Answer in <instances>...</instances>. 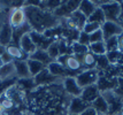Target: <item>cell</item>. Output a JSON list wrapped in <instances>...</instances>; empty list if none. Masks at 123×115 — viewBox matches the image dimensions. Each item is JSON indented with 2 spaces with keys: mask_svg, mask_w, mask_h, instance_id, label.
<instances>
[{
  "mask_svg": "<svg viewBox=\"0 0 123 115\" xmlns=\"http://www.w3.org/2000/svg\"><path fill=\"white\" fill-rule=\"evenodd\" d=\"M27 99L35 115H67L71 98L63 91L60 82L36 88Z\"/></svg>",
  "mask_w": 123,
  "mask_h": 115,
  "instance_id": "cell-1",
  "label": "cell"
},
{
  "mask_svg": "<svg viewBox=\"0 0 123 115\" xmlns=\"http://www.w3.org/2000/svg\"><path fill=\"white\" fill-rule=\"evenodd\" d=\"M23 7L27 15V22L32 31L44 33L46 30L58 27L61 23V20L56 18L52 12L45 11L37 5H31L24 1Z\"/></svg>",
  "mask_w": 123,
  "mask_h": 115,
  "instance_id": "cell-2",
  "label": "cell"
},
{
  "mask_svg": "<svg viewBox=\"0 0 123 115\" xmlns=\"http://www.w3.org/2000/svg\"><path fill=\"white\" fill-rule=\"evenodd\" d=\"M56 62L61 63L64 67V69L69 74L70 77H76L82 70H84L83 65H82V56L75 54H67L60 55L56 59Z\"/></svg>",
  "mask_w": 123,
  "mask_h": 115,
  "instance_id": "cell-3",
  "label": "cell"
},
{
  "mask_svg": "<svg viewBox=\"0 0 123 115\" xmlns=\"http://www.w3.org/2000/svg\"><path fill=\"white\" fill-rule=\"evenodd\" d=\"M24 6V5H23ZM12 7L8 11L7 14V23L11 25V28L17 29V28L23 27L24 24H27V15H25V11L24 7Z\"/></svg>",
  "mask_w": 123,
  "mask_h": 115,
  "instance_id": "cell-4",
  "label": "cell"
},
{
  "mask_svg": "<svg viewBox=\"0 0 123 115\" xmlns=\"http://www.w3.org/2000/svg\"><path fill=\"white\" fill-rule=\"evenodd\" d=\"M101 96L105 98L108 105V114L107 115H117L121 108L123 107V99L120 98L114 91L102 92Z\"/></svg>",
  "mask_w": 123,
  "mask_h": 115,
  "instance_id": "cell-5",
  "label": "cell"
},
{
  "mask_svg": "<svg viewBox=\"0 0 123 115\" xmlns=\"http://www.w3.org/2000/svg\"><path fill=\"white\" fill-rule=\"evenodd\" d=\"M76 82L80 88H86L89 85H96L99 78V73L97 69H84L75 77Z\"/></svg>",
  "mask_w": 123,
  "mask_h": 115,
  "instance_id": "cell-6",
  "label": "cell"
},
{
  "mask_svg": "<svg viewBox=\"0 0 123 115\" xmlns=\"http://www.w3.org/2000/svg\"><path fill=\"white\" fill-rule=\"evenodd\" d=\"M100 8L104 12L106 21H111V22H117L118 21L120 15H121V11H122L121 2L111 0L108 4L100 6Z\"/></svg>",
  "mask_w": 123,
  "mask_h": 115,
  "instance_id": "cell-7",
  "label": "cell"
},
{
  "mask_svg": "<svg viewBox=\"0 0 123 115\" xmlns=\"http://www.w3.org/2000/svg\"><path fill=\"white\" fill-rule=\"evenodd\" d=\"M80 1H62L61 5L53 12L54 16L59 20H62L64 17H68L75 11L78 9V6H80Z\"/></svg>",
  "mask_w": 123,
  "mask_h": 115,
  "instance_id": "cell-8",
  "label": "cell"
},
{
  "mask_svg": "<svg viewBox=\"0 0 123 115\" xmlns=\"http://www.w3.org/2000/svg\"><path fill=\"white\" fill-rule=\"evenodd\" d=\"M61 85L63 91L70 98H77L80 97V93H82V88L78 85V83L76 82L75 77H66L61 81Z\"/></svg>",
  "mask_w": 123,
  "mask_h": 115,
  "instance_id": "cell-9",
  "label": "cell"
},
{
  "mask_svg": "<svg viewBox=\"0 0 123 115\" xmlns=\"http://www.w3.org/2000/svg\"><path fill=\"white\" fill-rule=\"evenodd\" d=\"M101 32L104 37V42L113 37H118L121 33H123L122 27L117 22H111V21H105L101 24Z\"/></svg>",
  "mask_w": 123,
  "mask_h": 115,
  "instance_id": "cell-10",
  "label": "cell"
},
{
  "mask_svg": "<svg viewBox=\"0 0 123 115\" xmlns=\"http://www.w3.org/2000/svg\"><path fill=\"white\" fill-rule=\"evenodd\" d=\"M33 81H35V84H36V88H39V86H47V85H52V84H55V83H60L59 78L54 77L49 71L45 68L44 70H42L38 75L33 77Z\"/></svg>",
  "mask_w": 123,
  "mask_h": 115,
  "instance_id": "cell-11",
  "label": "cell"
},
{
  "mask_svg": "<svg viewBox=\"0 0 123 115\" xmlns=\"http://www.w3.org/2000/svg\"><path fill=\"white\" fill-rule=\"evenodd\" d=\"M118 83V78L116 77H107L104 75H99L98 82H97V88L99 89L100 93L107 92V91H114Z\"/></svg>",
  "mask_w": 123,
  "mask_h": 115,
  "instance_id": "cell-12",
  "label": "cell"
},
{
  "mask_svg": "<svg viewBox=\"0 0 123 115\" xmlns=\"http://www.w3.org/2000/svg\"><path fill=\"white\" fill-rule=\"evenodd\" d=\"M30 35V38L33 42V44L36 46L37 49H43V51H46L48 48V46L53 43V39H49L47 37L44 36V33H39L36 32V31H31L29 33Z\"/></svg>",
  "mask_w": 123,
  "mask_h": 115,
  "instance_id": "cell-13",
  "label": "cell"
},
{
  "mask_svg": "<svg viewBox=\"0 0 123 115\" xmlns=\"http://www.w3.org/2000/svg\"><path fill=\"white\" fill-rule=\"evenodd\" d=\"M101 93L99 91V89L97 88V85H89L86 88L82 89V93H80V98L86 103V104L91 105V103H93Z\"/></svg>",
  "mask_w": 123,
  "mask_h": 115,
  "instance_id": "cell-14",
  "label": "cell"
},
{
  "mask_svg": "<svg viewBox=\"0 0 123 115\" xmlns=\"http://www.w3.org/2000/svg\"><path fill=\"white\" fill-rule=\"evenodd\" d=\"M90 106H91V105L84 103L80 97L71 98L70 99L69 106H68V113H69V114H74V115H80L87 107H90Z\"/></svg>",
  "mask_w": 123,
  "mask_h": 115,
  "instance_id": "cell-15",
  "label": "cell"
},
{
  "mask_svg": "<svg viewBox=\"0 0 123 115\" xmlns=\"http://www.w3.org/2000/svg\"><path fill=\"white\" fill-rule=\"evenodd\" d=\"M6 53L11 56L13 61H25L29 59V56L27 54H24V52L20 48L18 45L15 44H9L5 47Z\"/></svg>",
  "mask_w": 123,
  "mask_h": 115,
  "instance_id": "cell-16",
  "label": "cell"
},
{
  "mask_svg": "<svg viewBox=\"0 0 123 115\" xmlns=\"http://www.w3.org/2000/svg\"><path fill=\"white\" fill-rule=\"evenodd\" d=\"M46 69H47L54 77H56V78H59L60 81H62L63 78L66 77H69V74L67 73V70L64 69V67L59 63V62H56V61H53V62H51L47 67H46Z\"/></svg>",
  "mask_w": 123,
  "mask_h": 115,
  "instance_id": "cell-17",
  "label": "cell"
},
{
  "mask_svg": "<svg viewBox=\"0 0 123 115\" xmlns=\"http://www.w3.org/2000/svg\"><path fill=\"white\" fill-rule=\"evenodd\" d=\"M12 36H13V29L6 21L0 27V45L6 47L7 45L12 44Z\"/></svg>",
  "mask_w": 123,
  "mask_h": 115,
  "instance_id": "cell-18",
  "label": "cell"
},
{
  "mask_svg": "<svg viewBox=\"0 0 123 115\" xmlns=\"http://www.w3.org/2000/svg\"><path fill=\"white\" fill-rule=\"evenodd\" d=\"M18 46H20V48L24 52V54H27L28 56H30V55L37 49L36 46H35V44H33V42H32L31 38H30V35H29V33L24 35V36L20 39Z\"/></svg>",
  "mask_w": 123,
  "mask_h": 115,
  "instance_id": "cell-19",
  "label": "cell"
},
{
  "mask_svg": "<svg viewBox=\"0 0 123 115\" xmlns=\"http://www.w3.org/2000/svg\"><path fill=\"white\" fill-rule=\"evenodd\" d=\"M16 86L22 92H31L36 89V84L33 81V77H28V78H18L16 81Z\"/></svg>",
  "mask_w": 123,
  "mask_h": 115,
  "instance_id": "cell-20",
  "label": "cell"
},
{
  "mask_svg": "<svg viewBox=\"0 0 123 115\" xmlns=\"http://www.w3.org/2000/svg\"><path fill=\"white\" fill-rule=\"evenodd\" d=\"M91 107L96 110L99 115H107L108 114V105L107 101L105 100V98L102 97L101 94L98 97V98L91 103Z\"/></svg>",
  "mask_w": 123,
  "mask_h": 115,
  "instance_id": "cell-21",
  "label": "cell"
},
{
  "mask_svg": "<svg viewBox=\"0 0 123 115\" xmlns=\"http://www.w3.org/2000/svg\"><path fill=\"white\" fill-rule=\"evenodd\" d=\"M14 66H15V75L16 78H28L30 76L29 68H28L27 60L25 61H14Z\"/></svg>",
  "mask_w": 123,
  "mask_h": 115,
  "instance_id": "cell-22",
  "label": "cell"
},
{
  "mask_svg": "<svg viewBox=\"0 0 123 115\" xmlns=\"http://www.w3.org/2000/svg\"><path fill=\"white\" fill-rule=\"evenodd\" d=\"M29 59L38 61V62L43 63L44 66H46V67H47L51 62H53V60H52V59L49 58V55L47 54V52H46V51H43V49H36V51L29 56Z\"/></svg>",
  "mask_w": 123,
  "mask_h": 115,
  "instance_id": "cell-23",
  "label": "cell"
},
{
  "mask_svg": "<svg viewBox=\"0 0 123 115\" xmlns=\"http://www.w3.org/2000/svg\"><path fill=\"white\" fill-rule=\"evenodd\" d=\"M15 66L14 62L6 63L0 67V79H11L15 78Z\"/></svg>",
  "mask_w": 123,
  "mask_h": 115,
  "instance_id": "cell-24",
  "label": "cell"
},
{
  "mask_svg": "<svg viewBox=\"0 0 123 115\" xmlns=\"http://www.w3.org/2000/svg\"><path fill=\"white\" fill-rule=\"evenodd\" d=\"M82 65L84 69H96L97 56L87 51L86 53L82 55Z\"/></svg>",
  "mask_w": 123,
  "mask_h": 115,
  "instance_id": "cell-25",
  "label": "cell"
},
{
  "mask_svg": "<svg viewBox=\"0 0 123 115\" xmlns=\"http://www.w3.org/2000/svg\"><path fill=\"white\" fill-rule=\"evenodd\" d=\"M97 8V6L94 5L93 1H89V0H84V1H80V6H78V11L86 17L91 16V14L94 12V9Z\"/></svg>",
  "mask_w": 123,
  "mask_h": 115,
  "instance_id": "cell-26",
  "label": "cell"
},
{
  "mask_svg": "<svg viewBox=\"0 0 123 115\" xmlns=\"http://www.w3.org/2000/svg\"><path fill=\"white\" fill-rule=\"evenodd\" d=\"M87 51L91 52L92 54H94L96 56L106 55V53H107L106 46H105V42H98V43L89 44V46H87Z\"/></svg>",
  "mask_w": 123,
  "mask_h": 115,
  "instance_id": "cell-27",
  "label": "cell"
},
{
  "mask_svg": "<svg viewBox=\"0 0 123 115\" xmlns=\"http://www.w3.org/2000/svg\"><path fill=\"white\" fill-rule=\"evenodd\" d=\"M28 63V68H29V73H30V76L35 77L36 75H38L42 70H44L46 66H44L43 63L38 62L36 60H31V59H28L27 60Z\"/></svg>",
  "mask_w": 123,
  "mask_h": 115,
  "instance_id": "cell-28",
  "label": "cell"
},
{
  "mask_svg": "<svg viewBox=\"0 0 123 115\" xmlns=\"http://www.w3.org/2000/svg\"><path fill=\"white\" fill-rule=\"evenodd\" d=\"M0 104L2 106V108L5 109L6 115H7V113L13 112V110L16 108V106H17V104H16L15 101L12 98L7 97V96H1V97H0Z\"/></svg>",
  "mask_w": 123,
  "mask_h": 115,
  "instance_id": "cell-29",
  "label": "cell"
},
{
  "mask_svg": "<svg viewBox=\"0 0 123 115\" xmlns=\"http://www.w3.org/2000/svg\"><path fill=\"white\" fill-rule=\"evenodd\" d=\"M105 21H106V18H105L104 12L101 11V8H100V7H97L96 9H94V12L91 14V16L87 18V22L98 23V24H100V25H101Z\"/></svg>",
  "mask_w": 123,
  "mask_h": 115,
  "instance_id": "cell-30",
  "label": "cell"
},
{
  "mask_svg": "<svg viewBox=\"0 0 123 115\" xmlns=\"http://www.w3.org/2000/svg\"><path fill=\"white\" fill-rule=\"evenodd\" d=\"M47 54L49 55V58L52 59L53 61H55L60 56V51H59V44L56 40H54L52 44L48 46V48L46 49Z\"/></svg>",
  "mask_w": 123,
  "mask_h": 115,
  "instance_id": "cell-31",
  "label": "cell"
},
{
  "mask_svg": "<svg viewBox=\"0 0 123 115\" xmlns=\"http://www.w3.org/2000/svg\"><path fill=\"white\" fill-rule=\"evenodd\" d=\"M17 78H11V79H0V97L4 96V93L8 90V89L15 85Z\"/></svg>",
  "mask_w": 123,
  "mask_h": 115,
  "instance_id": "cell-32",
  "label": "cell"
},
{
  "mask_svg": "<svg viewBox=\"0 0 123 115\" xmlns=\"http://www.w3.org/2000/svg\"><path fill=\"white\" fill-rule=\"evenodd\" d=\"M71 47V54H75V55H78V56H82V55L87 52V46H84V45H80V43H73L70 45Z\"/></svg>",
  "mask_w": 123,
  "mask_h": 115,
  "instance_id": "cell-33",
  "label": "cell"
},
{
  "mask_svg": "<svg viewBox=\"0 0 123 115\" xmlns=\"http://www.w3.org/2000/svg\"><path fill=\"white\" fill-rule=\"evenodd\" d=\"M108 67H109V62H108L106 55L97 56V66H96L97 70L98 71H104V70H106Z\"/></svg>",
  "mask_w": 123,
  "mask_h": 115,
  "instance_id": "cell-34",
  "label": "cell"
},
{
  "mask_svg": "<svg viewBox=\"0 0 123 115\" xmlns=\"http://www.w3.org/2000/svg\"><path fill=\"white\" fill-rule=\"evenodd\" d=\"M101 28V25L100 24H98V23H93V22H86L85 25L83 27V32H85L86 35H91V33H93L94 31H97V30H99Z\"/></svg>",
  "mask_w": 123,
  "mask_h": 115,
  "instance_id": "cell-35",
  "label": "cell"
},
{
  "mask_svg": "<svg viewBox=\"0 0 123 115\" xmlns=\"http://www.w3.org/2000/svg\"><path fill=\"white\" fill-rule=\"evenodd\" d=\"M105 46L107 52H113V51H117V37H113L107 40H105Z\"/></svg>",
  "mask_w": 123,
  "mask_h": 115,
  "instance_id": "cell-36",
  "label": "cell"
},
{
  "mask_svg": "<svg viewBox=\"0 0 123 115\" xmlns=\"http://www.w3.org/2000/svg\"><path fill=\"white\" fill-rule=\"evenodd\" d=\"M89 38H90V44H92V43H98V42H104L101 29L94 31V32L91 33V35H89Z\"/></svg>",
  "mask_w": 123,
  "mask_h": 115,
  "instance_id": "cell-37",
  "label": "cell"
},
{
  "mask_svg": "<svg viewBox=\"0 0 123 115\" xmlns=\"http://www.w3.org/2000/svg\"><path fill=\"white\" fill-rule=\"evenodd\" d=\"M77 43H80V45H84V46H89L90 44V38H89V35H86L85 32H80L78 39H77Z\"/></svg>",
  "mask_w": 123,
  "mask_h": 115,
  "instance_id": "cell-38",
  "label": "cell"
},
{
  "mask_svg": "<svg viewBox=\"0 0 123 115\" xmlns=\"http://www.w3.org/2000/svg\"><path fill=\"white\" fill-rule=\"evenodd\" d=\"M114 92L116 93L120 98L123 99V78H118L117 86H116V89L114 90Z\"/></svg>",
  "mask_w": 123,
  "mask_h": 115,
  "instance_id": "cell-39",
  "label": "cell"
},
{
  "mask_svg": "<svg viewBox=\"0 0 123 115\" xmlns=\"http://www.w3.org/2000/svg\"><path fill=\"white\" fill-rule=\"evenodd\" d=\"M0 61H1V63H2V65L14 62V61H13V59H12V58L8 54H7V53H6V51H5V53H2V54L0 55Z\"/></svg>",
  "mask_w": 123,
  "mask_h": 115,
  "instance_id": "cell-40",
  "label": "cell"
},
{
  "mask_svg": "<svg viewBox=\"0 0 123 115\" xmlns=\"http://www.w3.org/2000/svg\"><path fill=\"white\" fill-rule=\"evenodd\" d=\"M7 14H8V12H7ZM7 14L5 13V9L0 8V27L7 21Z\"/></svg>",
  "mask_w": 123,
  "mask_h": 115,
  "instance_id": "cell-41",
  "label": "cell"
},
{
  "mask_svg": "<svg viewBox=\"0 0 123 115\" xmlns=\"http://www.w3.org/2000/svg\"><path fill=\"white\" fill-rule=\"evenodd\" d=\"M117 51L123 53V33H121L117 37Z\"/></svg>",
  "mask_w": 123,
  "mask_h": 115,
  "instance_id": "cell-42",
  "label": "cell"
},
{
  "mask_svg": "<svg viewBox=\"0 0 123 115\" xmlns=\"http://www.w3.org/2000/svg\"><path fill=\"white\" fill-rule=\"evenodd\" d=\"M80 115H99V114H98L96 110H94L91 106H90V107H87V108H86V109L84 110V112H83Z\"/></svg>",
  "mask_w": 123,
  "mask_h": 115,
  "instance_id": "cell-43",
  "label": "cell"
},
{
  "mask_svg": "<svg viewBox=\"0 0 123 115\" xmlns=\"http://www.w3.org/2000/svg\"><path fill=\"white\" fill-rule=\"evenodd\" d=\"M121 7H122V11H121V15H120V18H118L117 23L122 27V29H123V1L121 2Z\"/></svg>",
  "mask_w": 123,
  "mask_h": 115,
  "instance_id": "cell-44",
  "label": "cell"
},
{
  "mask_svg": "<svg viewBox=\"0 0 123 115\" xmlns=\"http://www.w3.org/2000/svg\"><path fill=\"white\" fill-rule=\"evenodd\" d=\"M0 115H6V112H5V109L2 108L1 104H0Z\"/></svg>",
  "mask_w": 123,
  "mask_h": 115,
  "instance_id": "cell-45",
  "label": "cell"
},
{
  "mask_svg": "<svg viewBox=\"0 0 123 115\" xmlns=\"http://www.w3.org/2000/svg\"><path fill=\"white\" fill-rule=\"evenodd\" d=\"M2 53H5V47H4V46H1V45H0V55L2 54Z\"/></svg>",
  "mask_w": 123,
  "mask_h": 115,
  "instance_id": "cell-46",
  "label": "cell"
},
{
  "mask_svg": "<svg viewBox=\"0 0 123 115\" xmlns=\"http://www.w3.org/2000/svg\"><path fill=\"white\" fill-rule=\"evenodd\" d=\"M117 115H123V107L121 108V110H120V113H118Z\"/></svg>",
  "mask_w": 123,
  "mask_h": 115,
  "instance_id": "cell-47",
  "label": "cell"
},
{
  "mask_svg": "<svg viewBox=\"0 0 123 115\" xmlns=\"http://www.w3.org/2000/svg\"><path fill=\"white\" fill-rule=\"evenodd\" d=\"M67 115H74V114H69V113H68V114H67Z\"/></svg>",
  "mask_w": 123,
  "mask_h": 115,
  "instance_id": "cell-48",
  "label": "cell"
}]
</instances>
